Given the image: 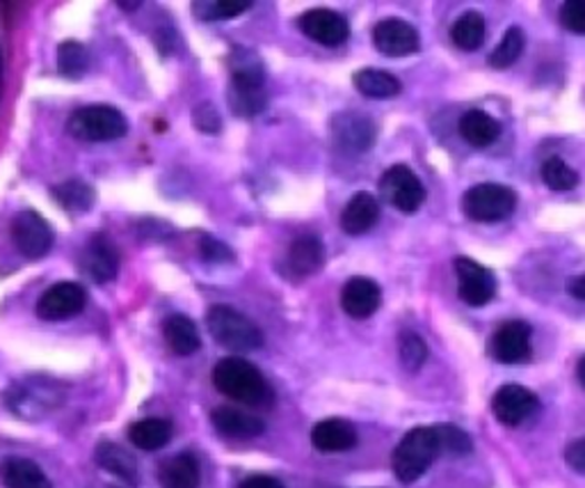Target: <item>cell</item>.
<instances>
[{"label":"cell","instance_id":"cell-21","mask_svg":"<svg viewBox=\"0 0 585 488\" xmlns=\"http://www.w3.org/2000/svg\"><path fill=\"white\" fill-rule=\"evenodd\" d=\"M380 218V204L371 193H357L350 197L341 214V230L350 236L371 232Z\"/></svg>","mask_w":585,"mask_h":488},{"label":"cell","instance_id":"cell-5","mask_svg":"<svg viewBox=\"0 0 585 488\" xmlns=\"http://www.w3.org/2000/svg\"><path fill=\"white\" fill-rule=\"evenodd\" d=\"M206 326L213 339L232 352H256L264 344L259 326L229 305H213L206 315Z\"/></svg>","mask_w":585,"mask_h":488},{"label":"cell","instance_id":"cell-32","mask_svg":"<svg viewBox=\"0 0 585 488\" xmlns=\"http://www.w3.org/2000/svg\"><path fill=\"white\" fill-rule=\"evenodd\" d=\"M90 67V55L88 49L79 42H64L58 49V72L64 79H83Z\"/></svg>","mask_w":585,"mask_h":488},{"label":"cell","instance_id":"cell-14","mask_svg":"<svg viewBox=\"0 0 585 488\" xmlns=\"http://www.w3.org/2000/svg\"><path fill=\"white\" fill-rule=\"evenodd\" d=\"M537 408H540L537 397L524 386H517V383L501 386L492 399L494 417L505 427H520L522 423L528 420V417L537 413Z\"/></svg>","mask_w":585,"mask_h":488},{"label":"cell","instance_id":"cell-27","mask_svg":"<svg viewBox=\"0 0 585 488\" xmlns=\"http://www.w3.org/2000/svg\"><path fill=\"white\" fill-rule=\"evenodd\" d=\"M129 440L142 451L163 449L172 440V423L163 417H146L129 427Z\"/></svg>","mask_w":585,"mask_h":488},{"label":"cell","instance_id":"cell-40","mask_svg":"<svg viewBox=\"0 0 585 488\" xmlns=\"http://www.w3.org/2000/svg\"><path fill=\"white\" fill-rule=\"evenodd\" d=\"M195 124L199 131L204 133H217L219 126H223V120H219L217 111L213 106H208V103H204V106H199L195 111Z\"/></svg>","mask_w":585,"mask_h":488},{"label":"cell","instance_id":"cell-18","mask_svg":"<svg viewBox=\"0 0 585 488\" xmlns=\"http://www.w3.org/2000/svg\"><path fill=\"white\" fill-rule=\"evenodd\" d=\"M83 264L92 281L103 285L115 281V275L120 271V253L110 238L94 236L83 253Z\"/></svg>","mask_w":585,"mask_h":488},{"label":"cell","instance_id":"cell-19","mask_svg":"<svg viewBox=\"0 0 585 488\" xmlns=\"http://www.w3.org/2000/svg\"><path fill=\"white\" fill-rule=\"evenodd\" d=\"M213 427L227 436V438H238V440H247V438H256L266 431V425L261 417L249 415L245 410L238 408H229V406H219L213 410L211 415Z\"/></svg>","mask_w":585,"mask_h":488},{"label":"cell","instance_id":"cell-42","mask_svg":"<svg viewBox=\"0 0 585 488\" xmlns=\"http://www.w3.org/2000/svg\"><path fill=\"white\" fill-rule=\"evenodd\" d=\"M240 488H284V484L268 475H252L245 481H240Z\"/></svg>","mask_w":585,"mask_h":488},{"label":"cell","instance_id":"cell-45","mask_svg":"<svg viewBox=\"0 0 585 488\" xmlns=\"http://www.w3.org/2000/svg\"><path fill=\"white\" fill-rule=\"evenodd\" d=\"M0 92H3V51H0Z\"/></svg>","mask_w":585,"mask_h":488},{"label":"cell","instance_id":"cell-6","mask_svg":"<svg viewBox=\"0 0 585 488\" xmlns=\"http://www.w3.org/2000/svg\"><path fill=\"white\" fill-rule=\"evenodd\" d=\"M129 131V122L122 111L105 103L79 109L69 118V133L83 143H110L120 141Z\"/></svg>","mask_w":585,"mask_h":488},{"label":"cell","instance_id":"cell-11","mask_svg":"<svg viewBox=\"0 0 585 488\" xmlns=\"http://www.w3.org/2000/svg\"><path fill=\"white\" fill-rule=\"evenodd\" d=\"M332 138L339 152L350 156L363 154L376 143V124L361 113L346 111L332 120Z\"/></svg>","mask_w":585,"mask_h":488},{"label":"cell","instance_id":"cell-35","mask_svg":"<svg viewBox=\"0 0 585 488\" xmlns=\"http://www.w3.org/2000/svg\"><path fill=\"white\" fill-rule=\"evenodd\" d=\"M252 3H236V0H199L193 6V12L202 21H219V19H234L247 12Z\"/></svg>","mask_w":585,"mask_h":488},{"label":"cell","instance_id":"cell-7","mask_svg":"<svg viewBox=\"0 0 585 488\" xmlns=\"http://www.w3.org/2000/svg\"><path fill=\"white\" fill-rule=\"evenodd\" d=\"M462 209L475 223H499L515 214L517 193L501 184H479L464 193Z\"/></svg>","mask_w":585,"mask_h":488},{"label":"cell","instance_id":"cell-4","mask_svg":"<svg viewBox=\"0 0 585 488\" xmlns=\"http://www.w3.org/2000/svg\"><path fill=\"white\" fill-rule=\"evenodd\" d=\"M442 455L434 427H417L406 434L393 451V472L402 484H412L428 472L434 459Z\"/></svg>","mask_w":585,"mask_h":488},{"label":"cell","instance_id":"cell-28","mask_svg":"<svg viewBox=\"0 0 585 488\" xmlns=\"http://www.w3.org/2000/svg\"><path fill=\"white\" fill-rule=\"evenodd\" d=\"M352 83L369 99H391L402 90L400 81L393 74L384 72V69H361V72L355 74Z\"/></svg>","mask_w":585,"mask_h":488},{"label":"cell","instance_id":"cell-12","mask_svg":"<svg viewBox=\"0 0 585 488\" xmlns=\"http://www.w3.org/2000/svg\"><path fill=\"white\" fill-rule=\"evenodd\" d=\"M455 273L460 285V298L471 307L488 305L496 294V277L483 264L473 262L469 257L455 260Z\"/></svg>","mask_w":585,"mask_h":488},{"label":"cell","instance_id":"cell-44","mask_svg":"<svg viewBox=\"0 0 585 488\" xmlns=\"http://www.w3.org/2000/svg\"><path fill=\"white\" fill-rule=\"evenodd\" d=\"M576 374H578V380H581V386L585 388V356L578 360V367H576Z\"/></svg>","mask_w":585,"mask_h":488},{"label":"cell","instance_id":"cell-29","mask_svg":"<svg viewBox=\"0 0 585 488\" xmlns=\"http://www.w3.org/2000/svg\"><path fill=\"white\" fill-rule=\"evenodd\" d=\"M6 488H53L44 470L28 459H10L3 466Z\"/></svg>","mask_w":585,"mask_h":488},{"label":"cell","instance_id":"cell-16","mask_svg":"<svg viewBox=\"0 0 585 488\" xmlns=\"http://www.w3.org/2000/svg\"><path fill=\"white\" fill-rule=\"evenodd\" d=\"M373 44L384 55L402 58L421 49V38L412 23L402 19H384L373 28Z\"/></svg>","mask_w":585,"mask_h":488},{"label":"cell","instance_id":"cell-17","mask_svg":"<svg viewBox=\"0 0 585 488\" xmlns=\"http://www.w3.org/2000/svg\"><path fill=\"white\" fill-rule=\"evenodd\" d=\"M382 303V292L378 283L369 277H352L341 292V307L352 319H369L373 317Z\"/></svg>","mask_w":585,"mask_h":488},{"label":"cell","instance_id":"cell-8","mask_svg":"<svg viewBox=\"0 0 585 488\" xmlns=\"http://www.w3.org/2000/svg\"><path fill=\"white\" fill-rule=\"evenodd\" d=\"M382 197L402 214H414L425 202V189L408 165L389 167L380 180Z\"/></svg>","mask_w":585,"mask_h":488},{"label":"cell","instance_id":"cell-15","mask_svg":"<svg viewBox=\"0 0 585 488\" xmlns=\"http://www.w3.org/2000/svg\"><path fill=\"white\" fill-rule=\"evenodd\" d=\"M307 38L320 47H341L350 38V23L335 10H309L298 21Z\"/></svg>","mask_w":585,"mask_h":488},{"label":"cell","instance_id":"cell-30","mask_svg":"<svg viewBox=\"0 0 585 488\" xmlns=\"http://www.w3.org/2000/svg\"><path fill=\"white\" fill-rule=\"evenodd\" d=\"M53 197L55 202L66 209V212L71 214H85L90 212V209L94 206V189L85 182H79V180H71V182H62L58 184L53 191Z\"/></svg>","mask_w":585,"mask_h":488},{"label":"cell","instance_id":"cell-3","mask_svg":"<svg viewBox=\"0 0 585 488\" xmlns=\"http://www.w3.org/2000/svg\"><path fill=\"white\" fill-rule=\"evenodd\" d=\"M64 401V388L49 376H25L14 380L6 390V406L21 420H42L60 408Z\"/></svg>","mask_w":585,"mask_h":488},{"label":"cell","instance_id":"cell-26","mask_svg":"<svg viewBox=\"0 0 585 488\" xmlns=\"http://www.w3.org/2000/svg\"><path fill=\"white\" fill-rule=\"evenodd\" d=\"M96 464L107 470L110 475L120 477L126 484H137L140 481V466L137 461L129 455V451L115 443H101L96 447Z\"/></svg>","mask_w":585,"mask_h":488},{"label":"cell","instance_id":"cell-39","mask_svg":"<svg viewBox=\"0 0 585 488\" xmlns=\"http://www.w3.org/2000/svg\"><path fill=\"white\" fill-rule=\"evenodd\" d=\"M561 23L576 34H585V0H567L561 8Z\"/></svg>","mask_w":585,"mask_h":488},{"label":"cell","instance_id":"cell-13","mask_svg":"<svg viewBox=\"0 0 585 488\" xmlns=\"http://www.w3.org/2000/svg\"><path fill=\"white\" fill-rule=\"evenodd\" d=\"M531 326L524 322H507L496 328L490 339V356L501 365H522L531 358Z\"/></svg>","mask_w":585,"mask_h":488},{"label":"cell","instance_id":"cell-10","mask_svg":"<svg viewBox=\"0 0 585 488\" xmlns=\"http://www.w3.org/2000/svg\"><path fill=\"white\" fill-rule=\"evenodd\" d=\"M88 305V292L76 283H58L37 301V317L44 322H64L81 315Z\"/></svg>","mask_w":585,"mask_h":488},{"label":"cell","instance_id":"cell-23","mask_svg":"<svg viewBox=\"0 0 585 488\" xmlns=\"http://www.w3.org/2000/svg\"><path fill=\"white\" fill-rule=\"evenodd\" d=\"M322 257H325V248L318 236H300L292 241L286 264L292 275L307 277L322 266Z\"/></svg>","mask_w":585,"mask_h":488},{"label":"cell","instance_id":"cell-25","mask_svg":"<svg viewBox=\"0 0 585 488\" xmlns=\"http://www.w3.org/2000/svg\"><path fill=\"white\" fill-rule=\"evenodd\" d=\"M460 135L471 148H490L501 135V124L485 111H469L460 120Z\"/></svg>","mask_w":585,"mask_h":488},{"label":"cell","instance_id":"cell-38","mask_svg":"<svg viewBox=\"0 0 585 488\" xmlns=\"http://www.w3.org/2000/svg\"><path fill=\"white\" fill-rule=\"evenodd\" d=\"M199 253L211 264H229V262H234V251L227 246V243H223L219 238H213V236H204L202 238Z\"/></svg>","mask_w":585,"mask_h":488},{"label":"cell","instance_id":"cell-36","mask_svg":"<svg viewBox=\"0 0 585 488\" xmlns=\"http://www.w3.org/2000/svg\"><path fill=\"white\" fill-rule=\"evenodd\" d=\"M428 358V346L425 342L414 335V333H406L400 337V363L408 372H417L423 367Z\"/></svg>","mask_w":585,"mask_h":488},{"label":"cell","instance_id":"cell-24","mask_svg":"<svg viewBox=\"0 0 585 488\" xmlns=\"http://www.w3.org/2000/svg\"><path fill=\"white\" fill-rule=\"evenodd\" d=\"M163 335H165L167 346L176 356H193L199 352V346H202L195 324L183 315L167 317L163 322Z\"/></svg>","mask_w":585,"mask_h":488},{"label":"cell","instance_id":"cell-33","mask_svg":"<svg viewBox=\"0 0 585 488\" xmlns=\"http://www.w3.org/2000/svg\"><path fill=\"white\" fill-rule=\"evenodd\" d=\"M524 47H526V38H524V30L522 28H510L505 34L501 44L492 51L490 55V64L494 69H507L515 64L520 60V55L524 53Z\"/></svg>","mask_w":585,"mask_h":488},{"label":"cell","instance_id":"cell-41","mask_svg":"<svg viewBox=\"0 0 585 488\" xmlns=\"http://www.w3.org/2000/svg\"><path fill=\"white\" fill-rule=\"evenodd\" d=\"M565 461H567V466L574 472L585 475V438H578L572 445H567V449H565Z\"/></svg>","mask_w":585,"mask_h":488},{"label":"cell","instance_id":"cell-9","mask_svg":"<svg viewBox=\"0 0 585 488\" xmlns=\"http://www.w3.org/2000/svg\"><path fill=\"white\" fill-rule=\"evenodd\" d=\"M12 241L25 260H42L53 248V230L37 212H21L12 221Z\"/></svg>","mask_w":585,"mask_h":488},{"label":"cell","instance_id":"cell-1","mask_svg":"<svg viewBox=\"0 0 585 488\" xmlns=\"http://www.w3.org/2000/svg\"><path fill=\"white\" fill-rule=\"evenodd\" d=\"M229 67H232V88L227 96L229 106L240 118L259 115L268 103V96L264 92L266 67L261 58L249 49L238 47L229 58Z\"/></svg>","mask_w":585,"mask_h":488},{"label":"cell","instance_id":"cell-31","mask_svg":"<svg viewBox=\"0 0 585 488\" xmlns=\"http://www.w3.org/2000/svg\"><path fill=\"white\" fill-rule=\"evenodd\" d=\"M451 40L462 51L481 49L485 42V19L479 12L462 14L451 28Z\"/></svg>","mask_w":585,"mask_h":488},{"label":"cell","instance_id":"cell-37","mask_svg":"<svg viewBox=\"0 0 585 488\" xmlns=\"http://www.w3.org/2000/svg\"><path fill=\"white\" fill-rule=\"evenodd\" d=\"M437 429V438H439V447H442V455H453V457H464L471 451V438L453 427V425H442V427H434Z\"/></svg>","mask_w":585,"mask_h":488},{"label":"cell","instance_id":"cell-34","mask_svg":"<svg viewBox=\"0 0 585 488\" xmlns=\"http://www.w3.org/2000/svg\"><path fill=\"white\" fill-rule=\"evenodd\" d=\"M542 182L552 191H572L578 184V174L563 159L552 156L542 163Z\"/></svg>","mask_w":585,"mask_h":488},{"label":"cell","instance_id":"cell-43","mask_svg":"<svg viewBox=\"0 0 585 488\" xmlns=\"http://www.w3.org/2000/svg\"><path fill=\"white\" fill-rule=\"evenodd\" d=\"M569 294L574 296V298H578V301H585V273H581V275H576L574 277V281L569 283Z\"/></svg>","mask_w":585,"mask_h":488},{"label":"cell","instance_id":"cell-2","mask_svg":"<svg viewBox=\"0 0 585 488\" xmlns=\"http://www.w3.org/2000/svg\"><path fill=\"white\" fill-rule=\"evenodd\" d=\"M213 383L225 397L245 406L264 408L275 401V393L266 376L243 358L219 360L213 369Z\"/></svg>","mask_w":585,"mask_h":488},{"label":"cell","instance_id":"cell-20","mask_svg":"<svg viewBox=\"0 0 585 488\" xmlns=\"http://www.w3.org/2000/svg\"><path fill=\"white\" fill-rule=\"evenodd\" d=\"M357 429L341 417H329L314 427L311 443L318 451L325 455H337V451H348L357 445Z\"/></svg>","mask_w":585,"mask_h":488},{"label":"cell","instance_id":"cell-22","mask_svg":"<svg viewBox=\"0 0 585 488\" xmlns=\"http://www.w3.org/2000/svg\"><path fill=\"white\" fill-rule=\"evenodd\" d=\"M158 479L163 488H199V461L191 451H181V455L170 457L161 464Z\"/></svg>","mask_w":585,"mask_h":488}]
</instances>
